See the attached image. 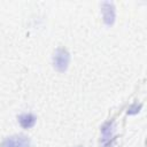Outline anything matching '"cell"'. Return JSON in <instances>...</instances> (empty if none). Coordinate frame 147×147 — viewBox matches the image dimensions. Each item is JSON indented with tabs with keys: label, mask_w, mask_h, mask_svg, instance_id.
Masks as SVG:
<instances>
[{
	"label": "cell",
	"mask_w": 147,
	"mask_h": 147,
	"mask_svg": "<svg viewBox=\"0 0 147 147\" xmlns=\"http://www.w3.org/2000/svg\"><path fill=\"white\" fill-rule=\"evenodd\" d=\"M52 64L57 72L64 74L70 64V53L68 52V49L64 47H57L53 53Z\"/></svg>",
	"instance_id": "6da1fadb"
},
{
	"label": "cell",
	"mask_w": 147,
	"mask_h": 147,
	"mask_svg": "<svg viewBox=\"0 0 147 147\" xmlns=\"http://www.w3.org/2000/svg\"><path fill=\"white\" fill-rule=\"evenodd\" d=\"M0 147H31V139L24 134L10 136L2 140Z\"/></svg>",
	"instance_id": "7a4b0ae2"
},
{
	"label": "cell",
	"mask_w": 147,
	"mask_h": 147,
	"mask_svg": "<svg viewBox=\"0 0 147 147\" xmlns=\"http://www.w3.org/2000/svg\"><path fill=\"white\" fill-rule=\"evenodd\" d=\"M101 13H102L103 23L107 26H113L116 21V7L114 2L110 1L101 2Z\"/></svg>",
	"instance_id": "3957f363"
},
{
	"label": "cell",
	"mask_w": 147,
	"mask_h": 147,
	"mask_svg": "<svg viewBox=\"0 0 147 147\" xmlns=\"http://www.w3.org/2000/svg\"><path fill=\"white\" fill-rule=\"evenodd\" d=\"M114 131H115V122L114 119H110L106 123H103V125L101 126V136H102V146L103 147H111L114 141H115V137H114Z\"/></svg>",
	"instance_id": "277c9868"
},
{
	"label": "cell",
	"mask_w": 147,
	"mask_h": 147,
	"mask_svg": "<svg viewBox=\"0 0 147 147\" xmlns=\"http://www.w3.org/2000/svg\"><path fill=\"white\" fill-rule=\"evenodd\" d=\"M17 122L22 129L29 130L34 126V124L37 122V117L31 113H23L17 116Z\"/></svg>",
	"instance_id": "5b68a950"
},
{
	"label": "cell",
	"mask_w": 147,
	"mask_h": 147,
	"mask_svg": "<svg viewBox=\"0 0 147 147\" xmlns=\"http://www.w3.org/2000/svg\"><path fill=\"white\" fill-rule=\"evenodd\" d=\"M142 109V105L141 103H132L129 108H127V110H126V114L127 115H130V116H134V115H138L139 113H140V110Z\"/></svg>",
	"instance_id": "8992f818"
},
{
	"label": "cell",
	"mask_w": 147,
	"mask_h": 147,
	"mask_svg": "<svg viewBox=\"0 0 147 147\" xmlns=\"http://www.w3.org/2000/svg\"><path fill=\"white\" fill-rule=\"evenodd\" d=\"M76 147H83V146H76Z\"/></svg>",
	"instance_id": "52a82bcc"
}]
</instances>
